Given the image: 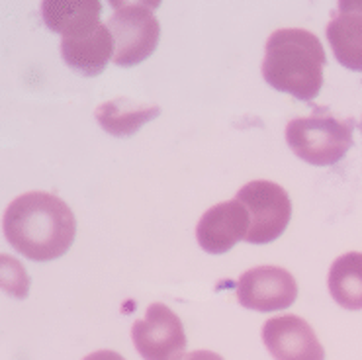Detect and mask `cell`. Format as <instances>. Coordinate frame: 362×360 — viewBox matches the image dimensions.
Listing matches in <instances>:
<instances>
[{
    "mask_svg": "<svg viewBox=\"0 0 362 360\" xmlns=\"http://www.w3.org/2000/svg\"><path fill=\"white\" fill-rule=\"evenodd\" d=\"M4 237L18 252L32 260L63 257L73 245L76 221L59 196L28 192L10 202L2 216Z\"/></svg>",
    "mask_w": 362,
    "mask_h": 360,
    "instance_id": "6da1fadb",
    "label": "cell"
},
{
    "mask_svg": "<svg viewBox=\"0 0 362 360\" xmlns=\"http://www.w3.org/2000/svg\"><path fill=\"white\" fill-rule=\"evenodd\" d=\"M286 141L296 157L315 167H329L351 149L353 126L315 108L312 116L288 122Z\"/></svg>",
    "mask_w": 362,
    "mask_h": 360,
    "instance_id": "3957f363",
    "label": "cell"
},
{
    "mask_svg": "<svg viewBox=\"0 0 362 360\" xmlns=\"http://www.w3.org/2000/svg\"><path fill=\"white\" fill-rule=\"evenodd\" d=\"M327 42L343 67L362 73V0L339 2L327 24Z\"/></svg>",
    "mask_w": 362,
    "mask_h": 360,
    "instance_id": "30bf717a",
    "label": "cell"
},
{
    "mask_svg": "<svg viewBox=\"0 0 362 360\" xmlns=\"http://www.w3.org/2000/svg\"><path fill=\"white\" fill-rule=\"evenodd\" d=\"M159 106L137 104L129 98H116L98 106L96 120L104 132L116 137H127L141 129V126L151 122L153 117L159 116Z\"/></svg>",
    "mask_w": 362,
    "mask_h": 360,
    "instance_id": "4fadbf2b",
    "label": "cell"
},
{
    "mask_svg": "<svg viewBox=\"0 0 362 360\" xmlns=\"http://www.w3.org/2000/svg\"><path fill=\"white\" fill-rule=\"evenodd\" d=\"M182 360H223L218 352L211 351H194L182 356Z\"/></svg>",
    "mask_w": 362,
    "mask_h": 360,
    "instance_id": "9a60e30c",
    "label": "cell"
},
{
    "mask_svg": "<svg viewBox=\"0 0 362 360\" xmlns=\"http://www.w3.org/2000/svg\"><path fill=\"white\" fill-rule=\"evenodd\" d=\"M235 296L247 310L270 313L286 310L296 302L298 284L286 268L255 267L239 277Z\"/></svg>",
    "mask_w": 362,
    "mask_h": 360,
    "instance_id": "52a82bcc",
    "label": "cell"
},
{
    "mask_svg": "<svg viewBox=\"0 0 362 360\" xmlns=\"http://www.w3.org/2000/svg\"><path fill=\"white\" fill-rule=\"evenodd\" d=\"M262 341L274 360H325L315 331L298 315L269 319L262 327Z\"/></svg>",
    "mask_w": 362,
    "mask_h": 360,
    "instance_id": "ba28073f",
    "label": "cell"
},
{
    "mask_svg": "<svg viewBox=\"0 0 362 360\" xmlns=\"http://www.w3.org/2000/svg\"><path fill=\"white\" fill-rule=\"evenodd\" d=\"M329 294L349 311L362 310V252L341 255L329 270Z\"/></svg>",
    "mask_w": 362,
    "mask_h": 360,
    "instance_id": "5bb4252c",
    "label": "cell"
},
{
    "mask_svg": "<svg viewBox=\"0 0 362 360\" xmlns=\"http://www.w3.org/2000/svg\"><path fill=\"white\" fill-rule=\"evenodd\" d=\"M83 360H126L122 354H118V352L114 351H96L93 352V354H88V356H85Z\"/></svg>",
    "mask_w": 362,
    "mask_h": 360,
    "instance_id": "2e32d148",
    "label": "cell"
},
{
    "mask_svg": "<svg viewBox=\"0 0 362 360\" xmlns=\"http://www.w3.org/2000/svg\"><path fill=\"white\" fill-rule=\"evenodd\" d=\"M102 4L96 0H83V2H55L47 0L42 2L43 22L47 24L51 32L61 34V40L78 37L94 28H98L100 22Z\"/></svg>",
    "mask_w": 362,
    "mask_h": 360,
    "instance_id": "7c38bea8",
    "label": "cell"
},
{
    "mask_svg": "<svg viewBox=\"0 0 362 360\" xmlns=\"http://www.w3.org/2000/svg\"><path fill=\"white\" fill-rule=\"evenodd\" d=\"M114 51L116 42L104 24L81 37L61 40V57L65 59L69 67L85 76L100 75L110 59H114Z\"/></svg>",
    "mask_w": 362,
    "mask_h": 360,
    "instance_id": "8fae6325",
    "label": "cell"
},
{
    "mask_svg": "<svg viewBox=\"0 0 362 360\" xmlns=\"http://www.w3.org/2000/svg\"><path fill=\"white\" fill-rule=\"evenodd\" d=\"M235 200L251 216V229L245 237L247 243H270L284 233L292 216V202L282 186L270 180H253L239 188Z\"/></svg>",
    "mask_w": 362,
    "mask_h": 360,
    "instance_id": "5b68a950",
    "label": "cell"
},
{
    "mask_svg": "<svg viewBox=\"0 0 362 360\" xmlns=\"http://www.w3.org/2000/svg\"><path fill=\"white\" fill-rule=\"evenodd\" d=\"M251 229V216L239 200L216 204L196 226V239L204 251L221 255L243 241Z\"/></svg>",
    "mask_w": 362,
    "mask_h": 360,
    "instance_id": "9c48e42d",
    "label": "cell"
},
{
    "mask_svg": "<svg viewBox=\"0 0 362 360\" xmlns=\"http://www.w3.org/2000/svg\"><path fill=\"white\" fill-rule=\"evenodd\" d=\"M325 51L320 37L302 28L272 32L264 45L262 76L280 93L313 100L323 86Z\"/></svg>",
    "mask_w": 362,
    "mask_h": 360,
    "instance_id": "7a4b0ae2",
    "label": "cell"
},
{
    "mask_svg": "<svg viewBox=\"0 0 362 360\" xmlns=\"http://www.w3.org/2000/svg\"><path fill=\"white\" fill-rule=\"evenodd\" d=\"M132 339L144 360H182L186 335L182 321L165 303H151L145 319L135 321Z\"/></svg>",
    "mask_w": 362,
    "mask_h": 360,
    "instance_id": "8992f818",
    "label": "cell"
},
{
    "mask_svg": "<svg viewBox=\"0 0 362 360\" xmlns=\"http://www.w3.org/2000/svg\"><path fill=\"white\" fill-rule=\"evenodd\" d=\"M106 28L116 42L114 63L134 67L151 55L159 43L160 28L149 2H112Z\"/></svg>",
    "mask_w": 362,
    "mask_h": 360,
    "instance_id": "277c9868",
    "label": "cell"
}]
</instances>
